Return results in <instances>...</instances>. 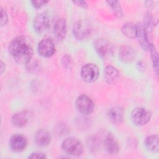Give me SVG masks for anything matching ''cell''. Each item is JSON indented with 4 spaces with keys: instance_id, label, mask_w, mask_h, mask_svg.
I'll list each match as a JSON object with an SVG mask.
<instances>
[{
    "instance_id": "obj_2",
    "label": "cell",
    "mask_w": 159,
    "mask_h": 159,
    "mask_svg": "<svg viewBox=\"0 0 159 159\" xmlns=\"http://www.w3.org/2000/svg\"><path fill=\"white\" fill-rule=\"evenodd\" d=\"M61 148L66 153L75 157L81 155L84 150L83 144L81 140L73 137L66 138L61 143Z\"/></svg>"
},
{
    "instance_id": "obj_13",
    "label": "cell",
    "mask_w": 159,
    "mask_h": 159,
    "mask_svg": "<svg viewBox=\"0 0 159 159\" xmlns=\"http://www.w3.org/2000/svg\"><path fill=\"white\" fill-rule=\"evenodd\" d=\"M52 140V136L48 131L45 129H40L37 130L34 136V141L35 143L42 147H46L50 144Z\"/></svg>"
},
{
    "instance_id": "obj_20",
    "label": "cell",
    "mask_w": 159,
    "mask_h": 159,
    "mask_svg": "<svg viewBox=\"0 0 159 159\" xmlns=\"http://www.w3.org/2000/svg\"><path fill=\"white\" fill-rule=\"evenodd\" d=\"M136 24L133 22H127L122 27V32L128 38H136Z\"/></svg>"
},
{
    "instance_id": "obj_18",
    "label": "cell",
    "mask_w": 159,
    "mask_h": 159,
    "mask_svg": "<svg viewBox=\"0 0 159 159\" xmlns=\"http://www.w3.org/2000/svg\"><path fill=\"white\" fill-rule=\"evenodd\" d=\"M104 78L108 84H114L119 78V72L115 67L111 65H108L105 68Z\"/></svg>"
},
{
    "instance_id": "obj_21",
    "label": "cell",
    "mask_w": 159,
    "mask_h": 159,
    "mask_svg": "<svg viewBox=\"0 0 159 159\" xmlns=\"http://www.w3.org/2000/svg\"><path fill=\"white\" fill-rule=\"evenodd\" d=\"M149 50H150V54H151V58H152V65H153L154 71H155L156 75H158V52L152 43H151L150 45Z\"/></svg>"
},
{
    "instance_id": "obj_8",
    "label": "cell",
    "mask_w": 159,
    "mask_h": 159,
    "mask_svg": "<svg viewBox=\"0 0 159 159\" xmlns=\"http://www.w3.org/2000/svg\"><path fill=\"white\" fill-rule=\"evenodd\" d=\"M27 139L22 134H16L12 135L9 140L11 149L16 152L23 151L27 145Z\"/></svg>"
},
{
    "instance_id": "obj_19",
    "label": "cell",
    "mask_w": 159,
    "mask_h": 159,
    "mask_svg": "<svg viewBox=\"0 0 159 159\" xmlns=\"http://www.w3.org/2000/svg\"><path fill=\"white\" fill-rule=\"evenodd\" d=\"M146 148L153 152H158L159 150V138L157 135L148 136L145 140Z\"/></svg>"
},
{
    "instance_id": "obj_4",
    "label": "cell",
    "mask_w": 159,
    "mask_h": 159,
    "mask_svg": "<svg viewBox=\"0 0 159 159\" xmlns=\"http://www.w3.org/2000/svg\"><path fill=\"white\" fill-rule=\"evenodd\" d=\"M152 114L149 110L144 107L135 108L131 112L130 117L132 122L137 126L145 125L150 119Z\"/></svg>"
},
{
    "instance_id": "obj_24",
    "label": "cell",
    "mask_w": 159,
    "mask_h": 159,
    "mask_svg": "<svg viewBox=\"0 0 159 159\" xmlns=\"http://www.w3.org/2000/svg\"><path fill=\"white\" fill-rule=\"evenodd\" d=\"M61 64L63 67L66 69L71 68L73 64V60L71 57L68 55H64L61 58Z\"/></svg>"
},
{
    "instance_id": "obj_26",
    "label": "cell",
    "mask_w": 159,
    "mask_h": 159,
    "mask_svg": "<svg viewBox=\"0 0 159 159\" xmlns=\"http://www.w3.org/2000/svg\"><path fill=\"white\" fill-rule=\"evenodd\" d=\"M48 1H40V0H35V1H31L32 6L35 8V9H40L42 7L46 5Z\"/></svg>"
},
{
    "instance_id": "obj_15",
    "label": "cell",
    "mask_w": 159,
    "mask_h": 159,
    "mask_svg": "<svg viewBox=\"0 0 159 159\" xmlns=\"http://www.w3.org/2000/svg\"><path fill=\"white\" fill-rule=\"evenodd\" d=\"M53 33L55 36L58 40H63L66 37L67 25L65 19L60 18L56 21L53 27Z\"/></svg>"
},
{
    "instance_id": "obj_25",
    "label": "cell",
    "mask_w": 159,
    "mask_h": 159,
    "mask_svg": "<svg viewBox=\"0 0 159 159\" xmlns=\"http://www.w3.org/2000/svg\"><path fill=\"white\" fill-rule=\"evenodd\" d=\"M8 22V17L7 13L6 11L2 8L1 7V20H0V24L1 26L5 25Z\"/></svg>"
},
{
    "instance_id": "obj_17",
    "label": "cell",
    "mask_w": 159,
    "mask_h": 159,
    "mask_svg": "<svg viewBox=\"0 0 159 159\" xmlns=\"http://www.w3.org/2000/svg\"><path fill=\"white\" fill-rule=\"evenodd\" d=\"M29 120V114L27 111L18 112L13 115L11 119L12 124L16 127H23L26 125Z\"/></svg>"
},
{
    "instance_id": "obj_10",
    "label": "cell",
    "mask_w": 159,
    "mask_h": 159,
    "mask_svg": "<svg viewBox=\"0 0 159 159\" xmlns=\"http://www.w3.org/2000/svg\"><path fill=\"white\" fill-rule=\"evenodd\" d=\"M33 26L34 30L39 34L47 30L50 26V19L48 16L43 13L38 14L34 19Z\"/></svg>"
},
{
    "instance_id": "obj_12",
    "label": "cell",
    "mask_w": 159,
    "mask_h": 159,
    "mask_svg": "<svg viewBox=\"0 0 159 159\" xmlns=\"http://www.w3.org/2000/svg\"><path fill=\"white\" fill-rule=\"evenodd\" d=\"M136 27H137L136 38L138 39V41L141 47L145 50H149V47L151 42L148 39V37L147 35L143 24L141 22L137 23Z\"/></svg>"
},
{
    "instance_id": "obj_16",
    "label": "cell",
    "mask_w": 159,
    "mask_h": 159,
    "mask_svg": "<svg viewBox=\"0 0 159 159\" xmlns=\"http://www.w3.org/2000/svg\"><path fill=\"white\" fill-rule=\"evenodd\" d=\"M109 120L114 124H118L122 122L124 119V110L120 106H114L111 108L107 113Z\"/></svg>"
},
{
    "instance_id": "obj_29",
    "label": "cell",
    "mask_w": 159,
    "mask_h": 159,
    "mask_svg": "<svg viewBox=\"0 0 159 159\" xmlns=\"http://www.w3.org/2000/svg\"><path fill=\"white\" fill-rule=\"evenodd\" d=\"M145 4L146 6L149 8V9H152L154 7V2L153 1H145Z\"/></svg>"
},
{
    "instance_id": "obj_3",
    "label": "cell",
    "mask_w": 159,
    "mask_h": 159,
    "mask_svg": "<svg viewBox=\"0 0 159 159\" xmlns=\"http://www.w3.org/2000/svg\"><path fill=\"white\" fill-rule=\"evenodd\" d=\"M92 30L91 22L86 20H80L73 25V32L75 38L78 40H81L90 35Z\"/></svg>"
},
{
    "instance_id": "obj_22",
    "label": "cell",
    "mask_w": 159,
    "mask_h": 159,
    "mask_svg": "<svg viewBox=\"0 0 159 159\" xmlns=\"http://www.w3.org/2000/svg\"><path fill=\"white\" fill-rule=\"evenodd\" d=\"M108 6L111 7L114 14L117 17H122L123 16V12L120 4L117 1H106Z\"/></svg>"
},
{
    "instance_id": "obj_9",
    "label": "cell",
    "mask_w": 159,
    "mask_h": 159,
    "mask_svg": "<svg viewBox=\"0 0 159 159\" xmlns=\"http://www.w3.org/2000/svg\"><path fill=\"white\" fill-rule=\"evenodd\" d=\"M106 151L111 155H116L119 151L118 142L111 133H107L101 140Z\"/></svg>"
},
{
    "instance_id": "obj_14",
    "label": "cell",
    "mask_w": 159,
    "mask_h": 159,
    "mask_svg": "<svg viewBox=\"0 0 159 159\" xmlns=\"http://www.w3.org/2000/svg\"><path fill=\"white\" fill-rule=\"evenodd\" d=\"M136 56L135 49L129 45H124L119 51V57L120 60L124 63L132 61Z\"/></svg>"
},
{
    "instance_id": "obj_11",
    "label": "cell",
    "mask_w": 159,
    "mask_h": 159,
    "mask_svg": "<svg viewBox=\"0 0 159 159\" xmlns=\"http://www.w3.org/2000/svg\"><path fill=\"white\" fill-rule=\"evenodd\" d=\"M94 47L99 57L102 58H106L111 50V45L109 41L105 39L100 38L95 40Z\"/></svg>"
},
{
    "instance_id": "obj_30",
    "label": "cell",
    "mask_w": 159,
    "mask_h": 159,
    "mask_svg": "<svg viewBox=\"0 0 159 159\" xmlns=\"http://www.w3.org/2000/svg\"><path fill=\"white\" fill-rule=\"evenodd\" d=\"M5 68H6L5 63L2 61H1V63H0V73L1 74H2V73L5 70Z\"/></svg>"
},
{
    "instance_id": "obj_1",
    "label": "cell",
    "mask_w": 159,
    "mask_h": 159,
    "mask_svg": "<svg viewBox=\"0 0 159 159\" xmlns=\"http://www.w3.org/2000/svg\"><path fill=\"white\" fill-rule=\"evenodd\" d=\"M8 50L11 56L19 63L27 64L33 57L32 45L24 36H17L12 39L9 43Z\"/></svg>"
},
{
    "instance_id": "obj_23",
    "label": "cell",
    "mask_w": 159,
    "mask_h": 159,
    "mask_svg": "<svg viewBox=\"0 0 159 159\" xmlns=\"http://www.w3.org/2000/svg\"><path fill=\"white\" fill-rule=\"evenodd\" d=\"M99 140H99V139L96 137H92L88 139L87 145L90 150L93 151H95L96 150H97L99 146Z\"/></svg>"
},
{
    "instance_id": "obj_7",
    "label": "cell",
    "mask_w": 159,
    "mask_h": 159,
    "mask_svg": "<svg viewBox=\"0 0 159 159\" xmlns=\"http://www.w3.org/2000/svg\"><path fill=\"white\" fill-rule=\"evenodd\" d=\"M38 53L45 58L52 57L55 52V46L53 41L50 38H45L39 42L37 46Z\"/></svg>"
},
{
    "instance_id": "obj_27",
    "label": "cell",
    "mask_w": 159,
    "mask_h": 159,
    "mask_svg": "<svg viewBox=\"0 0 159 159\" xmlns=\"http://www.w3.org/2000/svg\"><path fill=\"white\" fill-rule=\"evenodd\" d=\"M30 159H36V158H47V156L44 153L42 152H33L28 157Z\"/></svg>"
},
{
    "instance_id": "obj_5",
    "label": "cell",
    "mask_w": 159,
    "mask_h": 159,
    "mask_svg": "<svg viewBox=\"0 0 159 159\" xmlns=\"http://www.w3.org/2000/svg\"><path fill=\"white\" fill-rule=\"evenodd\" d=\"M75 106L80 112L85 115L91 114L94 108L93 100L85 94L80 95L76 98Z\"/></svg>"
},
{
    "instance_id": "obj_28",
    "label": "cell",
    "mask_w": 159,
    "mask_h": 159,
    "mask_svg": "<svg viewBox=\"0 0 159 159\" xmlns=\"http://www.w3.org/2000/svg\"><path fill=\"white\" fill-rule=\"evenodd\" d=\"M72 2L77 6L82 7L83 9H87L88 7V4L85 1H73Z\"/></svg>"
},
{
    "instance_id": "obj_6",
    "label": "cell",
    "mask_w": 159,
    "mask_h": 159,
    "mask_svg": "<svg viewBox=\"0 0 159 159\" xmlns=\"http://www.w3.org/2000/svg\"><path fill=\"white\" fill-rule=\"evenodd\" d=\"M99 75V70L97 65L94 63H87L84 65L81 70L82 79L87 83L96 81Z\"/></svg>"
}]
</instances>
